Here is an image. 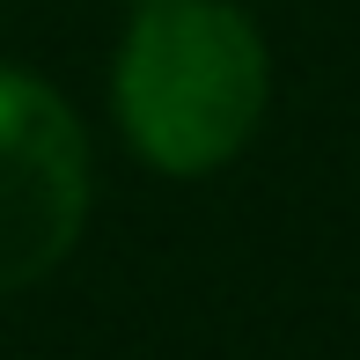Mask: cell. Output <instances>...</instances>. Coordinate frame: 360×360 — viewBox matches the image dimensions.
Returning a JSON list of instances; mask_svg holds the SVG:
<instances>
[{"instance_id":"1","label":"cell","mask_w":360,"mask_h":360,"mask_svg":"<svg viewBox=\"0 0 360 360\" xmlns=\"http://www.w3.org/2000/svg\"><path fill=\"white\" fill-rule=\"evenodd\" d=\"M272 110V44L243 0H133L110 52V118L155 176L228 169Z\"/></svg>"},{"instance_id":"2","label":"cell","mask_w":360,"mask_h":360,"mask_svg":"<svg viewBox=\"0 0 360 360\" xmlns=\"http://www.w3.org/2000/svg\"><path fill=\"white\" fill-rule=\"evenodd\" d=\"M96 206L89 125L30 67H0V294L52 280Z\"/></svg>"}]
</instances>
